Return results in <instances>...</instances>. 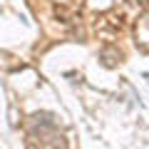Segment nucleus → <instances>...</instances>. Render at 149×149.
Listing matches in <instances>:
<instances>
[{"instance_id": "f257e3e1", "label": "nucleus", "mask_w": 149, "mask_h": 149, "mask_svg": "<svg viewBox=\"0 0 149 149\" xmlns=\"http://www.w3.org/2000/svg\"><path fill=\"white\" fill-rule=\"evenodd\" d=\"M137 47L142 52H149V13L137 20Z\"/></svg>"}]
</instances>
